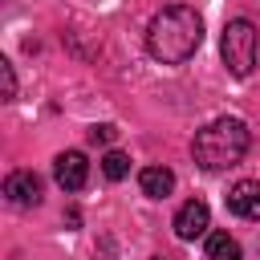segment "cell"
Returning <instances> with one entry per match:
<instances>
[{
  "mask_svg": "<svg viewBox=\"0 0 260 260\" xmlns=\"http://www.w3.org/2000/svg\"><path fill=\"white\" fill-rule=\"evenodd\" d=\"M203 45V16L191 4H167L146 24V53L158 65H183Z\"/></svg>",
  "mask_w": 260,
  "mask_h": 260,
  "instance_id": "cell-1",
  "label": "cell"
},
{
  "mask_svg": "<svg viewBox=\"0 0 260 260\" xmlns=\"http://www.w3.org/2000/svg\"><path fill=\"white\" fill-rule=\"evenodd\" d=\"M248 146H252V130L244 118H215L195 134L191 154L203 171H228L248 154Z\"/></svg>",
  "mask_w": 260,
  "mask_h": 260,
  "instance_id": "cell-2",
  "label": "cell"
},
{
  "mask_svg": "<svg viewBox=\"0 0 260 260\" xmlns=\"http://www.w3.org/2000/svg\"><path fill=\"white\" fill-rule=\"evenodd\" d=\"M219 57L228 65L232 77H248L260 61V32L248 16H236L223 24V37H219Z\"/></svg>",
  "mask_w": 260,
  "mask_h": 260,
  "instance_id": "cell-3",
  "label": "cell"
},
{
  "mask_svg": "<svg viewBox=\"0 0 260 260\" xmlns=\"http://www.w3.org/2000/svg\"><path fill=\"white\" fill-rule=\"evenodd\" d=\"M53 179H57V187L61 191H81L85 183H89V162H85V154L81 150H61L57 158H53Z\"/></svg>",
  "mask_w": 260,
  "mask_h": 260,
  "instance_id": "cell-4",
  "label": "cell"
},
{
  "mask_svg": "<svg viewBox=\"0 0 260 260\" xmlns=\"http://www.w3.org/2000/svg\"><path fill=\"white\" fill-rule=\"evenodd\" d=\"M175 236L179 240H199V236H207V228H211V211H207V203L203 199H187L179 211H175Z\"/></svg>",
  "mask_w": 260,
  "mask_h": 260,
  "instance_id": "cell-5",
  "label": "cell"
},
{
  "mask_svg": "<svg viewBox=\"0 0 260 260\" xmlns=\"http://www.w3.org/2000/svg\"><path fill=\"white\" fill-rule=\"evenodd\" d=\"M228 211L248 219V223H260V179H240L232 183L228 191Z\"/></svg>",
  "mask_w": 260,
  "mask_h": 260,
  "instance_id": "cell-6",
  "label": "cell"
},
{
  "mask_svg": "<svg viewBox=\"0 0 260 260\" xmlns=\"http://www.w3.org/2000/svg\"><path fill=\"white\" fill-rule=\"evenodd\" d=\"M4 199L12 207H37L41 203V175L37 171H12L4 179Z\"/></svg>",
  "mask_w": 260,
  "mask_h": 260,
  "instance_id": "cell-7",
  "label": "cell"
},
{
  "mask_svg": "<svg viewBox=\"0 0 260 260\" xmlns=\"http://www.w3.org/2000/svg\"><path fill=\"white\" fill-rule=\"evenodd\" d=\"M138 187L146 199H167L175 191V171L171 167H142L138 171Z\"/></svg>",
  "mask_w": 260,
  "mask_h": 260,
  "instance_id": "cell-8",
  "label": "cell"
},
{
  "mask_svg": "<svg viewBox=\"0 0 260 260\" xmlns=\"http://www.w3.org/2000/svg\"><path fill=\"white\" fill-rule=\"evenodd\" d=\"M207 256L211 260H240V244L228 232H211L207 236Z\"/></svg>",
  "mask_w": 260,
  "mask_h": 260,
  "instance_id": "cell-9",
  "label": "cell"
},
{
  "mask_svg": "<svg viewBox=\"0 0 260 260\" xmlns=\"http://www.w3.org/2000/svg\"><path fill=\"white\" fill-rule=\"evenodd\" d=\"M102 175H106L110 183L126 179V175H130V158H126L122 150H106V154H102Z\"/></svg>",
  "mask_w": 260,
  "mask_h": 260,
  "instance_id": "cell-10",
  "label": "cell"
},
{
  "mask_svg": "<svg viewBox=\"0 0 260 260\" xmlns=\"http://www.w3.org/2000/svg\"><path fill=\"white\" fill-rule=\"evenodd\" d=\"M85 138H89L93 146H110V142L118 138V130H114L110 122H98V126H89V130H85Z\"/></svg>",
  "mask_w": 260,
  "mask_h": 260,
  "instance_id": "cell-11",
  "label": "cell"
},
{
  "mask_svg": "<svg viewBox=\"0 0 260 260\" xmlns=\"http://www.w3.org/2000/svg\"><path fill=\"white\" fill-rule=\"evenodd\" d=\"M0 77H4V98L12 102V98H16V73H12L8 61H0Z\"/></svg>",
  "mask_w": 260,
  "mask_h": 260,
  "instance_id": "cell-12",
  "label": "cell"
}]
</instances>
